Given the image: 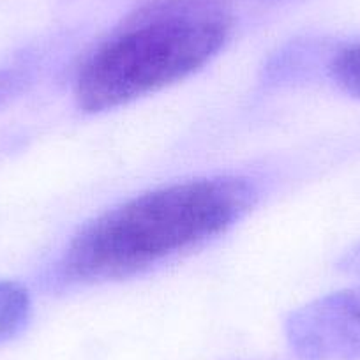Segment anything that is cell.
<instances>
[{
  "instance_id": "2",
  "label": "cell",
  "mask_w": 360,
  "mask_h": 360,
  "mask_svg": "<svg viewBox=\"0 0 360 360\" xmlns=\"http://www.w3.org/2000/svg\"><path fill=\"white\" fill-rule=\"evenodd\" d=\"M231 27L217 0H154L86 58L76 103L86 113L106 112L188 78L216 57Z\"/></svg>"
},
{
  "instance_id": "6",
  "label": "cell",
  "mask_w": 360,
  "mask_h": 360,
  "mask_svg": "<svg viewBox=\"0 0 360 360\" xmlns=\"http://www.w3.org/2000/svg\"><path fill=\"white\" fill-rule=\"evenodd\" d=\"M339 269L346 274L360 276V244L342 256L341 262H339Z\"/></svg>"
},
{
  "instance_id": "4",
  "label": "cell",
  "mask_w": 360,
  "mask_h": 360,
  "mask_svg": "<svg viewBox=\"0 0 360 360\" xmlns=\"http://www.w3.org/2000/svg\"><path fill=\"white\" fill-rule=\"evenodd\" d=\"M29 290L18 281H0V342L16 338L29 323Z\"/></svg>"
},
{
  "instance_id": "3",
  "label": "cell",
  "mask_w": 360,
  "mask_h": 360,
  "mask_svg": "<svg viewBox=\"0 0 360 360\" xmlns=\"http://www.w3.org/2000/svg\"><path fill=\"white\" fill-rule=\"evenodd\" d=\"M285 330L300 360H360V286L299 307Z\"/></svg>"
},
{
  "instance_id": "5",
  "label": "cell",
  "mask_w": 360,
  "mask_h": 360,
  "mask_svg": "<svg viewBox=\"0 0 360 360\" xmlns=\"http://www.w3.org/2000/svg\"><path fill=\"white\" fill-rule=\"evenodd\" d=\"M330 76L345 92L360 98V43L342 48L332 58Z\"/></svg>"
},
{
  "instance_id": "1",
  "label": "cell",
  "mask_w": 360,
  "mask_h": 360,
  "mask_svg": "<svg viewBox=\"0 0 360 360\" xmlns=\"http://www.w3.org/2000/svg\"><path fill=\"white\" fill-rule=\"evenodd\" d=\"M256 200L240 176H212L136 196L86 224L65 249L68 283L124 279L196 248L245 216Z\"/></svg>"
}]
</instances>
